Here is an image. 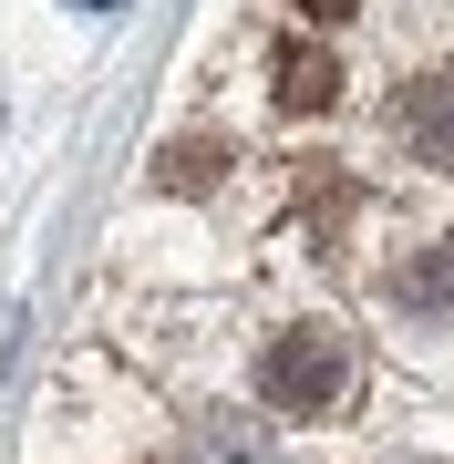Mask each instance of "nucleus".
<instances>
[{"instance_id": "f257e3e1", "label": "nucleus", "mask_w": 454, "mask_h": 464, "mask_svg": "<svg viewBox=\"0 0 454 464\" xmlns=\"http://www.w3.org/2000/svg\"><path fill=\"white\" fill-rule=\"evenodd\" d=\"M352 331H331V320H289V331L269 341V362H258V382H269V402L279 413H300V423H331L341 402H352Z\"/></svg>"}, {"instance_id": "f03ea898", "label": "nucleus", "mask_w": 454, "mask_h": 464, "mask_svg": "<svg viewBox=\"0 0 454 464\" xmlns=\"http://www.w3.org/2000/svg\"><path fill=\"white\" fill-rule=\"evenodd\" d=\"M392 134H403L413 166H454V72H413L392 93Z\"/></svg>"}, {"instance_id": "7ed1b4c3", "label": "nucleus", "mask_w": 454, "mask_h": 464, "mask_svg": "<svg viewBox=\"0 0 454 464\" xmlns=\"http://www.w3.org/2000/svg\"><path fill=\"white\" fill-rule=\"evenodd\" d=\"M331 93H341V63H331V52H289V63H279V103H289V114H320Z\"/></svg>"}, {"instance_id": "20e7f679", "label": "nucleus", "mask_w": 454, "mask_h": 464, "mask_svg": "<svg viewBox=\"0 0 454 464\" xmlns=\"http://www.w3.org/2000/svg\"><path fill=\"white\" fill-rule=\"evenodd\" d=\"M197 464H279V444H269L248 413H217V423H207V444H197Z\"/></svg>"}, {"instance_id": "39448f33", "label": "nucleus", "mask_w": 454, "mask_h": 464, "mask_svg": "<svg viewBox=\"0 0 454 464\" xmlns=\"http://www.w3.org/2000/svg\"><path fill=\"white\" fill-rule=\"evenodd\" d=\"M289 11H310V21H341V11H362V0H289Z\"/></svg>"}, {"instance_id": "423d86ee", "label": "nucleus", "mask_w": 454, "mask_h": 464, "mask_svg": "<svg viewBox=\"0 0 454 464\" xmlns=\"http://www.w3.org/2000/svg\"><path fill=\"white\" fill-rule=\"evenodd\" d=\"M83 11H114V0H83Z\"/></svg>"}]
</instances>
